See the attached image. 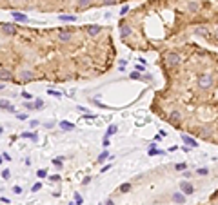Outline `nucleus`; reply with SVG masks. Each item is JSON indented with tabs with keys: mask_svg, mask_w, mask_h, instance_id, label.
<instances>
[{
	"mask_svg": "<svg viewBox=\"0 0 218 205\" xmlns=\"http://www.w3.org/2000/svg\"><path fill=\"white\" fill-rule=\"evenodd\" d=\"M164 60H165V67H174V65H178L182 62V58H180L178 53H167Z\"/></svg>",
	"mask_w": 218,
	"mask_h": 205,
	"instance_id": "obj_1",
	"label": "nucleus"
},
{
	"mask_svg": "<svg viewBox=\"0 0 218 205\" xmlns=\"http://www.w3.org/2000/svg\"><path fill=\"white\" fill-rule=\"evenodd\" d=\"M198 85H200L202 89L211 87V85H213V76H211V75H207V73L200 75V76H198Z\"/></svg>",
	"mask_w": 218,
	"mask_h": 205,
	"instance_id": "obj_2",
	"label": "nucleus"
},
{
	"mask_svg": "<svg viewBox=\"0 0 218 205\" xmlns=\"http://www.w3.org/2000/svg\"><path fill=\"white\" fill-rule=\"evenodd\" d=\"M85 29H87V35H89V36H98V35L102 33V27H100V26H96V24L87 26Z\"/></svg>",
	"mask_w": 218,
	"mask_h": 205,
	"instance_id": "obj_3",
	"label": "nucleus"
},
{
	"mask_svg": "<svg viewBox=\"0 0 218 205\" xmlns=\"http://www.w3.org/2000/svg\"><path fill=\"white\" fill-rule=\"evenodd\" d=\"M58 40H60V42H69V40H71V31L60 29V31H58Z\"/></svg>",
	"mask_w": 218,
	"mask_h": 205,
	"instance_id": "obj_4",
	"label": "nucleus"
},
{
	"mask_svg": "<svg viewBox=\"0 0 218 205\" xmlns=\"http://www.w3.org/2000/svg\"><path fill=\"white\" fill-rule=\"evenodd\" d=\"M120 35H122V38H129L131 36V27L127 24H124V20H122V24H120Z\"/></svg>",
	"mask_w": 218,
	"mask_h": 205,
	"instance_id": "obj_5",
	"label": "nucleus"
},
{
	"mask_svg": "<svg viewBox=\"0 0 218 205\" xmlns=\"http://www.w3.org/2000/svg\"><path fill=\"white\" fill-rule=\"evenodd\" d=\"M180 189L184 191V194H193V191H194V187H193V185L189 184V181H182Z\"/></svg>",
	"mask_w": 218,
	"mask_h": 205,
	"instance_id": "obj_6",
	"label": "nucleus"
},
{
	"mask_svg": "<svg viewBox=\"0 0 218 205\" xmlns=\"http://www.w3.org/2000/svg\"><path fill=\"white\" fill-rule=\"evenodd\" d=\"M33 78H35V75H33L31 71H22V73H20V80H22V82H31Z\"/></svg>",
	"mask_w": 218,
	"mask_h": 205,
	"instance_id": "obj_7",
	"label": "nucleus"
},
{
	"mask_svg": "<svg viewBox=\"0 0 218 205\" xmlns=\"http://www.w3.org/2000/svg\"><path fill=\"white\" fill-rule=\"evenodd\" d=\"M2 33L4 35H15V26L13 24H2Z\"/></svg>",
	"mask_w": 218,
	"mask_h": 205,
	"instance_id": "obj_8",
	"label": "nucleus"
},
{
	"mask_svg": "<svg viewBox=\"0 0 218 205\" xmlns=\"http://www.w3.org/2000/svg\"><path fill=\"white\" fill-rule=\"evenodd\" d=\"M180 118H182V116H180V112H178V111H173V112H171V116H169V122H171V124H174V125H178Z\"/></svg>",
	"mask_w": 218,
	"mask_h": 205,
	"instance_id": "obj_9",
	"label": "nucleus"
},
{
	"mask_svg": "<svg viewBox=\"0 0 218 205\" xmlns=\"http://www.w3.org/2000/svg\"><path fill=\"white\" fill-rule=\"evenodd\" d=\"M182 142H185V144H187V145H191V147H196V142L191 138V136H187V134H184V136H182Z\"/></svg>",
	"mask_w": 218,
	"mask_h": 205,
	"instance_id": "obj_10",
	"label": "nucleus"
},
{
	"mask_svg": "<svg viewBox=\"0 0 218 205\" xmlns=\"http://www.w3.org/2000/svg\"><path fill=\"white\" fill-rule=\"evenodd\" d=\"M93 4V0H78V7L80 9H85V7H89Z\"/></svg>",
	"mask_w": 218,
	"mask_h": 205,
	"instance_id": "obj_11",
	"label": "nucleus"
},
{
	"mask_svg": "<svg viewBox=\"0 0 218 205\" xmlns=\"http://www.w3.org/2000/svg\"><path fill=\"white\" fill-rule=\"evenodd\" d=\"M60 20H64V22H75L76 16L75 15H60Z\"/></svg>",
	"mask_w": 218,
	"mask_h": 205,
	"instance_id": "obj_12",
	"label": "nucleus"
},
{
	"mask_svg": "<svg viewBox=\"0 0 218 205\" xmlns=\"http://www.w3.org/2000/svg\"><path fill=\"white\" fill-rule=\"evenodd\" d=\"M173 200L176 201V203H184V201H185V196H184L182 192H176V194L173 196Z\"/></svg>",
	"mask_w": 218,
	"mask_h": 205,
	"instance_id": "obj_13",
	"label": "nucleus"
},
{
	"mask_svg": "<svg viewBox=\"0 0 218 205\" xmlns=\"http://www.w3.org/2000/svg\"><path fill=\"white\" fill-rule=\"evenodd\" d=\"M13 18H15V20H18V22H26V20H27V16H26V15H22V13H13Z\"/></svg>",
	"mask_w": 218,
	"mask_h": 205,
	"instance_id": "obj_14",
	"label": "nucleus"
},
{
	"mask_svg": "<svg viewBox=\"0 0 218 205\" xmlns=\"http://www.w3.org/2000/svg\"><path fill=\"white\" fill-rule=\"evenodd\" d=\"M187 7H189V11H196V9H198V2L189 0V2H187Z\"/></svg>",
	"mask_w": 218,
	"mask_h": 205,
	"instance_id": "obj_15",
	"label": "nucleus"
},
{
	"mask_svg": "<svg viewBox=\"0 0 218 205\" xmlns=\"http://www.w3.org/2000/svg\"><path fill=\"white\" fill-rule=\"evenodd\" d=\"M2 80L6 82V80H11V73L6 69V67H2Z\"/></svg>",
	"mask_w": 218,
	"mask_h": 205,
	"instance_id": "obj_16",
	"label": "nucleus"
},
{
	"mask_svg": "<svg viewBox=\"0 0 218 205\" xmlns=\"http://www.w3.org/2000/svg\"><path fill=\"white\" fill-rule=\"evenodd\" d=\"M194 33H196V35H202V36H209V33L205 31V27H196Z\"/></svg>",
	"mask_w": 218,
	"mask_h": 205,
	"instance_id": "obj_17",
	"label": "nucleus"
},
{
	"mask_svg": "<svg viewBox=\"0 0 218 205\" xmlns=\"http://www.w3.org/2000/svg\"><path fill=\"white\" fill-rule=\"evenodd\" d=\"M60 127H62V129H67V131L75 129V125H73V124H69V122H60Z\"/></svg>",
	"mask_w": 218,
	"mask_h": 205,
	"instance_id": "obj_18",
	"label": "nucleus"
},
{
	"mask_svg": "<svg viewBox=\"0 0 218 205\" xmlns=\"http://www.w3.org/2000/svg\"><path fill=\"white\" fill-rule=\"evenodd\" d=\"M116 132V125H109V129H107V132H105V138H109L111 134H115Z\"/></svg>",
	"mask_w": 218,
	"mask_h": 205,
	"instance_id": "obj_19",
	"label": "nucleus"
},
{
	"mask_svg": "<svg viewBox=\"0 0 218 205\" xmlns=\"http://www.w3.org/2000/svg\"><path fill=\"white\" fill-rule=\"evenodd\" d=\"M129 189H131V184H122L120 185V192H127Z\"/></svg>",
	"mask_w": 218,
	"mask_h": 205,
	"instance_id": "obj_20",
	"label": "nucleus"
},
{
	"mask_svg": "<svg viewBox=\"0 0 218 205\" xmlns=\"http://www.w3.org/2000/svg\"><path fill=\"white\" fill-rule=\"evenodd\" d=\"M118 0H102V4L104 6H113V4H116Z\"/></svg>",
	"mask_w": 218,
	"mask_h": 205,
	"instance_id": "obj_21",
	"label": "nucleus"
},
{
	"mask_svg": "<svg viewBox=\"0 0 218 205\" xmlns=\"http://www.w3.org/2000/svg\"><path fill=\"white\" fill-rule=\"evenodd\" d=\"M82 201H84V200H82V196L76 192V194H75V203H76V205H82Z\"/></svg>",
	"mask_w": 218,
	"mask_h": 205,
	"instance_id": "obj_22",
	"label": "nucleus"
},
{
	"mask_svg": "<svg viewBox=\"0 0 218 205\" xmlns=\"http://www.w3.org/2000/svg\"><path fill=\"white\" fill-rule=\"evenodd\" d=\"M9 176H11V172H9L7 169H4V171H2V178H4V180H9Z\"/></svg>",
	"mask_w": 218,
	"mask_h": 205,
	"instance_id": "obj_23",
	"label": "nucleus"
},
{
	"mask_svg": "<svg viewBox=\"0 0 218 205\" xmlns=\"http://www.w3.org/2000/svg\"><path fill=\"white\" fill-rule=\"evenodd\" d=\"M16 118H18V120H27V115H26V112H18Z\"/></svg>",
	"mask_w": 218,
	"mask_h": 205,
	"instance_id": "obj_24",
	"label": "nucleus"
},
{
	"mask_svg": "<svg viewBox=\"0 0 218 205\" xmlns=\"http://www.w3.org/2000/svg\"><path fill=\"white\" fill-rule=\"evenodd\" d=\"M0 105H2V109H11V105L7 104V100H2V102H0Z\"/></svg>",
	"mask_w": 218,
	"mask_h": 205,
	"instance_id": "obj_25",
	"label": "nucleus"
},
{
	"mask_svg": "<svg viewBox=\"0 0 218 205\" xmlns=\"http://www.w3.org/2000/svg\"><path fill=\"white\" fill-rule=\"evenodd\" d=\"M33 105H35V109H42V107H44V104H42V100H36V102H35Z\"/></svg>",
	"mask_w": 218,
	"mask_h": 205,
	"instance_id": "obj_26",
	"label": "nucleus"
},
{
	"mask_svg": "<svg viewBox=\"0 0 218 205\" xmlns=\"http://www.w3.org/2000/svg\"><path fill=\"white\" fill-rule=\"evenodd\" d=\"M62 160H64V158H62V156H60V158H55V160H53V164L60 167V165H62Z\"/></svg>",
	"mask_w": 218,
	"mask_h": 205,
	"instance_id": "obj_27",
	"label": "nucleus"
},
{
	"mask_svg": "<svg viewBox=\"0 0 218 205\" xmlns=\"http://www.w3.org/2000/svg\"><path fill=\"white\" fill-rule=\"evenodd\" d=\"M107 156H109V152H102V154L98 156V162H104V160H105Z\"/></svg>",
	"mask_w": 218,
	"mask_h": 205,
	"instance_id": "obj_28",
	"label": "nucleus"
},
{
	"mask_svg": "<svg viewBox=\"0 0 218 205\" xmlns=\"http://www.w3.org/2000/svg\"><path fill=\"white\" fill-rule=\"evenodd\" d=\"M38 189H42V185H40V184H35V185H33V187H31V191H35V192H36V191H38Z\"/></svg>",
	"mask_w": 218,
	"mask_h": 205,
	"instance_id": "obj_29",
	"label": "nucleus"
},
{
	"mask_svg": "<svg viewBox=\"0 0 218 205\" xmlns=\"http://www.w3.org/2000/svg\"><path fill=\"white\" fill-rule=\"evenodd\" d=\"M127 11H129V7H127V6H124V7H122V11H120V15H122V16H124V15H125V13H127Z\"/></svg>",
	"mask_w": 218,
	"mask_h": 205,
	"instance_id": "obj_30",
	"label": "nucleus"
},
{
	"mask_svg": "<svg viewBox=\"0 0 218 205\" xmlns=\"http://www.w3.org/2000/svg\"><path fill=\"white\" fill-rule=\"evenodd\" d=\"M2 160H7V162H9V160H11V156H9L7 152H4V154H2Z\"/></svg>",
	"mask_w": 218,
	"mask_h": 205,
	"instance_id": "obj_31",
	"label": "nucleus"
},
{
	"mask_svg": "<svg viewBox=\"0 0 218 205\" xmlns=\"http://www.w3.org/2000/svg\"><path fill=\"white\" fill-rule=\"evenodd\" d=\"M131 78H135V80H136V78H138V80H140V78H142V76H140V75H138V73H131Z\"/></svg>",
	"mask_w": 218,
	"mask_h": 205,
	"instance_id": "obj_32",
	"label": "nucleus"
},
{
	"mask_svg": "<svg viewBox=\"0 0 218 205\" xmlns=\"http://www.w3.org/2000/svg\"><path fill=\"white\" fill-rule=\"evenodd\" d=\"M36 174H38V176H40V178H44V176H46V171H44V169H40V171H38V172H36Z\"/></svg>",
	"mask_w": 218,
	"mask_h": 205,
	"instance_id": "obj_33",
	"label": "nucleus"
},
{
	"mask_svg": "<svg viewBox=\"0 0 218 205\" xmlns=\"http://www.w3.org/2000/svg\"><path fill=\"white\" fill-rule=\"evenodd\" d=\"M196 174H207V169H198V171H196Z\"/></svg>",
	"mask_w": 218,
	"mask_h": 205,
	"instance_id": "obj_34",
	"label": "nucleus"
},
{
	"mask_svg": "<svg viewBox=\"0 0 218 205\" xmlns=\"http://www.w3.org/2000/svg\"><path fill=\"white\" fill-rule=\"evenodd\" d=\"M176 169H178V171H184V169H185V164H178Z\"/></svg>",
	"mask_w": 218,
	"mask_h": 205,
	"instance_id": "obj_35",
	"label": "nucleus"
},
{
	"mask_svg": "<svg viewBox=\"0 0 218 205\" xmlns=\"http://www.w3.org/2000/svg\"><path fill=\"white\" fill-rule=\"evenodd\" d=\"M29 125H31V127H36V125H38V122H36V120H31V122H29Z\"/></svg>",
	"mask_w": 218,
	"mask_h": 205,
	"instance_id": "obj_36",
	"label": "nucleus"
},
{
	"mask_svg": "<svg viewBox=\"0 0 218 205\" xmlns=\"http://www.w3.org/2000/svg\"><path fill=\"white\" fill-rule=\"evenodd\" d=\"M13 191H15V192H16V194H20V192H22V189H20V187H18V185H16V187H13Z\"/></svg>",
	"mask_w": 218,
	"mask_h": 205,
	"instance_id": "obj_37",
	"label": "nucleus"
},
{
	"mask_svg": "<svg viewBox=\"0 0 218 205\" xmlns=\"http://www.w3.org/2000/svg\"><path fill=\"white\" fill-rule=\"evenodd\" d=\"M105 205H115V203H113L111 200H107V201H105Z\"/></svg>",
	"mask_w": 218,
	"mask_h": 205,
	"instance_id": "obj_38",
	"label": "nucleus"
},
{
	"mask_svg": "<svg viewBox=\"0 0 218 205\" xmlns=\"http://www.w3.org/2000/svg\"><path fill=\"white\" fill-rule=\"evenodd\" d=\"M213 36H214V38H216V40H218V29H216V31H214V35H213Z\"/></svg>",
	"mask_w": 218,
	"mask_h": 205,
	"instance_id": "obj_39",
	"label": "nucleus"
}]
</instances>
